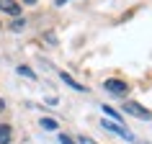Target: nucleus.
Wrapping results in <instances>:
<instances>
[{
  "mask_svg": "<svg viewBox=\"0 0 152 144\" xmlns=\"http://www.w3.org/2000/svg\"><path fill=\"white\" fill-rule=\"evenodd\" d=\"M103 113L108 116V119H113V124H119V121H121V113L116 111V108H111V105H103Z\"/></svg>",
  "mask_w": 152,
  "mask_h": 144,
  "instance_id": "7",
  "label": "nucleus"
},
{
  "mask_svg": "<svg viewBox=\"0 0 152 144\" xmlns=\"http://www.w3.org/2000/svg\"><path fill=\"white\" fill-rule=\"evenodd\" d=\"M103 90H106V93H111V95H116V98H126L129 85H126L124 80H116V77H111V80H106V82H103Z\"/></svg>",
  "mask_w": 152,
  "mask_h": 144,
  "instance_id": "1",
  "label": "nucleus"
},
{
  "mask_svg": "<svg viewBox=\"0 0 152 144\" xmlns=\"http://www.w3.org/2000/svg\"><path fill=\"white\" fill-rule=\"evenodd\" d=\"M54 3H57V5H64V3H67V0H54Z\"/></svg>",
  "mask_w": 152,
  "mask_h": 144,
  "instance_id": "15",
  "label": "nucleus"
},
{
  "mask_svg": "<svg viewBox=\"0 0 152 144\" xmlns=\"http://www.w3.org/2000/svg\"><path fill=\"white\" fill-rule=\"evenodd\" d=\"M41 126L47 129V131H54V129H57V121L54 119H41Z\"/></svg>",
  "mask_w": 152,
  "mask_h": 144,
  "instance_id": "9",
  "label": "nucleus"
},
{
  "mask_svg": "<svg viewBox=\"0 0 152 144\" xmlns=\"http://www.w3.org/2000/svg\"><path fill=\"white\" fill-rule=\"evenodd\" d=\"M26 5H34V3H39V0H23Z\"/></svg>",
  "mask_w": 152,
  "mask_h": 144,
  "instance_id": "14",
  "label": "nucleus"
},
{
  "mask_svg": "<svg viewBox=\"0 0 152 144\" xmlns=\"http://www.w3.org/2000/svg\"><path fill=\"white\" fill-rule=\"evenodd\" d=\"M77 144H93V142H90V139H85V136H80V142H77Z\"/></svg>",
  "mask_w": 152,
  "mask_h": 144,
  "instance_id": "12",
  "label": "nucleus"
},
{
  "mask_svg": "<svg viewBox=\"0 0 152 144\" xmlns=\"http://www.w3.org/2000/svg\"><path fill=\"white\" fill-rule=\"evenodd\" d=\"M103 124V129L106 131H111V134H116V136H121V139H126V142H134V134L129 131V129H124V126H119V124H113V121H101Z\"/></svg>",
  "mask_w": 152,
  "mask_h": 144,
  "instance_id": "3",
  "label": "nucleus"
},
{
  "mask_svg": "<svg viewBox=\"0 0 152 144\" xmlns=\"http://www.w3.org/2000/svg\"><path fill=\"white\" fill-rule=\"evenodd\" d=\"M59 77H62V82H64V85H70V88H75V90H80V93H83V90H85V85H80V82L75 80V77H70V75H67V72H59Z\"/></svg>",
  "mask_w": 152,
  "mask_h": 144,
  "instance_id": "6",
  "label": "nucleus"
},
{
  "mask_svg": "<svg viewBox=\"0 0 152 144\" xmlns=\"http://www.w3.org/2000/svg\"><path fill=\"white\" fill-rule=\"evenodd\" d=\"M13 142V129L10 124H0V144H10Z\"/></svg>",
  "mask_w": 152,
  "mask_h": 144,
  "instance_id": "5",
  "label": "nucleus"
},
{
  "mask_svg": "<svg viewBox=\"0 0 152 144\" xmlns=\"http://www.w3.org/2000/svg\"><path fill=\"white\" fill-rule=\"evenodd\" d=\"M0 10L3 13H8V16H21V5H18L16 0H0Z\"/></svg>",
  "mask_w": 152,
  "mask_h": 144,
  "instance_id": "4",
  "label": "nucleus"
},
{
  "mask_svg": "<svg viewBox=\"0 0 152 144\" xmlns=\"http://www.w3.org/2000/svg\"><path fill=\"white\" fill-rule=\"evenodd\" d=\"M59 144H75V142H72L67 134H59Z\"/></svg>",
  "mask_w": 152,
  "mask_h": 144,
  "instance_id": "11",
  "label": "nucleus"
},
{
  "mask_svg": "<svg viewBox=\"0 0 152 144\" xmlns=\"http://www.w3.org/2000/svg\"><path fill=\"white\" fill-rule=\"evenodd\" d=\"M18 75H23V77H28V80H36V72H34L31 67H26V64L18 67Z\"/></svg>",
  "mask_w": 152,
  "mask_h": 144,
  "instance_id": "8",
  "label": "nucleus"
},
{
  "mask_svg": "<svg viewBox=\"0 0 152 144\" xmlns=\"http://www.w3.org/2000/svg\"><path fill=\"white\" fill-rule=\"evenodd\" d=\"M21 28H23V21H21V18H16V21L10 23V31H21Z\"/></svg>",
  "mask_w": 152,
  "mask_h": 144,
  "instance_id": "10",
  "label": "nucleus"
},
{
  "mask_svg": "<svg viewBox=\"0 0 152 144\" xmlns=\"http://www.w3.org/2000/svg\"><path fill=\"white\" fill-rule=\"evenodd\" d=\"M124 113H132V116H137L142 121H152V111H147L144 105L134 103V100H124Z\"/></svg>",
  "mask_w": 152,
  "mask_h": 144,
  "instance_id": "2",
  "label": "nucleus"
},
{
  "mask_svg": "<svg viewBox=\"0 0 152 144\" xmlns=\"http://www.w3.org/2000/svg\"><path fill=\"white\" fill-rule=\"evenodd\" d=\"M5 111V100H3V98H0V113Z\"/></svg>",
  "mask_w": 152,
  "mask_h": 144,
  "instance_id": "13",
  "label": "nucleus"
}]
</instances>
